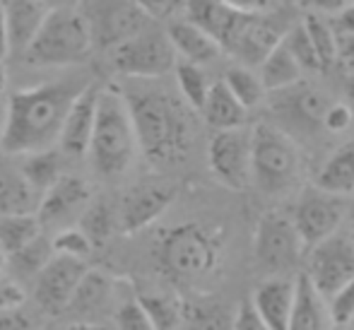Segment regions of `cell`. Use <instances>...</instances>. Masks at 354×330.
I'll list each match as a JSON object with an SVG mask.
<instances>
[{
  "label": "cell",
  "instance_id": "11a10c76",
  "mask_svg": "<svg viewBox=\"0 0 354 330\" xmlns=\"http://www.w3.org/2000/svg\"><path fill=\"white\" fill-rule=\"evenodd\" d=\"M8 89V68H5V61H0V94Z\"/></svg>",
  "mask_w": 354,
  "mask_h": 330
},
{
  "label": "cell",
  "instance_id": "836d02e7",
  "mask_svg": "<svg viewBox=\"0 0 354 330\" xmlns=\"http://www.w3.org/2000/svg\"><path fill=\"white\" fill-rule=\"evenodd\" d=\"M174 73H176V84H178V92H181V99L193 111H201L212 84L207 73L203 70V66H196V63H188V61H176Z\"/></svg>",
  "mask_w": 354,
  "mask_h": 330
},
{
  "label": "cell",
  "instance_id": "1f68e13d",
  "mask_svg": "<svg viewBox=\"0 0 354 330\" xmlns=\"http://www.w3.org/2000/svg\"><path fill=\"white\" fill-rule=\"evenodd\" d=\"M224 84H227L229 92H232L234 97H236L239 102L248 109V111L256 109V107H261L263 99H266V94H268L261 75H258L253 68L241 66V63L227 70V75H224Z\"/></svg>",
  "mask_w": 354,
  "mask_h": 330
},
{
  "label": "cell",
  "instance_id": "484cf974",
  "mask_svg": "<svg viewBox=\"0 0 354 330\" xmlns=\"http://www.w3.org/2000/svg\"><path fill=\"white\" fill-rule=\"evenodd\" d=\"M236 15L239 12H234L224 0H186V8H183V17L205 29L210 37L217 39L219 46L232 29Z\"/></svg>",
  "mask_w": 354,
  "mask_h": 330
},
{
  "label": "cell",
  "instance_id": "d6a6232c",
  "mask_svg": "<svg viewBox=\"0 0 354 330\" xmlns=\"http://www.w3.org/2000/svg\"><path fill=\"white\" fill-rule=\"evenodd\" d=\"M80 229L92 241V246L106 244L109 237L118 229V212L106 203H89L80 214Z\"/></svg>",
  "mask_w": 354,
  "mask_h": 330
},
{
  "label": "cell",
  "instance_id": "681fc988",
  "mask_svg": "<svg viewBox=\"0 0 354 330\" xmlns=\"http://www.w3.org/2000/svg\"><path fill=\"white\" fill-rule=\"evenodd\" d=\"M299 3L304 5V8L308 10V12L313 15H323V17H333V15L337 12V10L345 8L350 0H299Z\"/></svg>",
  "mask_w": 354,
  "mask_h": 330
},
{
  "label": "cell",
  "instance_id": "ee69618b",
  "mask_svg": "<svg viewBox=\"0 0 354 330\" xmlns=\"http://www.w3.org/2000/svg\"><path fill=\"white\" fill-rule=\"evenodd\" d=\"M0 330H34V321L19 306L0 309Z\"/></svg>",
  "mask_w": 354,
  "mask_h": 330
},
{
  "label": "cell",
  "instance_id": "91938a15",
  "mask_svg": "<svg viewBox=\"0 0 354 330\" xmlns=\"http://www.w3.org/2000/svg\"><path fill=\"white\" fill-rule=\"evenodd\" d=\"M0 3H5V0H0Z\"/></svg>",
  "mask_w": 354,
  "mask_h": 330
},
{
  "label": "cell",
  "instance_id": "8d00e7d4",
  "mask_svg": "<svg viewBox=\"0 0 354 330\" xmlns=\"http://www.w3.org/2000/svg\"><path fill=\"white\" fill-rule=\"evenodd\" d=\"M51 256H53L51 241H46V239H44V234H41V237H37L32 244L22 246L19 251L10 253L8 263H12V268L17 270V273L37 277V273L48 263V258H51Z\"/></svg>",
  "mask_w": 354,
  "mask_h": 330
},
{
  "label": "cell",
  "instance_id": "e575fe53",
  "mask_svg": "<svg viewBox=\"0 0 354 330\" xmlns=\"http://www.w3.org/2000/svg\"><path fill=\"white\" fill-rule=\"evenodd\" d=\"M304 29H306L308 39H311V46L316 51L318 61H321L323 70H328L335 63V48H337V34L333 29L330 19L323 17V15H313L308 12L301 19Z\"/></svg>",
  "mask_w": 354,
  "mask_h": 330
},
{
  "label": "cell",
  "instance_id": "7a4b0ae2",
  "mask_svg": "<svg viewBox=\"0 0 354 330\" xmlns=\"http://www.w3.org/2000/svg\"><path fill=\"white\" fill-rule=\"evenodd\" d=\"M84 84L46 82L19 89L10 97L0 145L8 154H27L58 145L68 107Z\"/></svg>",
  "mask_w": 354,
  "mask_h": 330
},
{
  "label": "cell",
  "instance_id": "6da1fadb",
  "mask_svg": "<svg viewBox=\"0 0 354 330\" xmlns=\"http://www.w3.org/2000/svg\"><path fill=\"white\" fill-rule=\"evenodd\" d=\"M123 97L145 157L159 167L183 162L196 138L191 107L167 89H131Z\"/></svg>",
  "mask_w": 354,
  "mask_h": 330
},
{
  "label": "cell",
  "instance_id": "44dd1931",
  "mask_svg": "<svg viewBox=\"0 0 354 330\" xmlns=\"http://www.w3.org/2000/svg\"><path fill=\"white\" fill-rule=\"evenodd\" d=\"M251 304L270 330H287L294 304V279L287 275H272L253 292Z\"/></svg>",
  "mask_w": 354,
  "mask_h": 330
},
{
  "label": "cell",
  "instance_id": "5bb4252c",
  "mask_svg": "<svg viewBox=\"0 0 354 330\" xmlns=\"http://www.w3.org/2000/svg\"><path fill=\"white\" fill-rule=\"evenodd\" d=\"M87 273V265L80 258L71 256H58L53 253L48 263L37 273V282H34V299H37L39 309L48 316L63 313L68 302L73 299L75 289H77L82 275Z\"/></svg>",
  "mask_w": 354,
  "mask_h": 330
},
{
  "label": "cell",
  "instance_id": "2e32d148",
  "mask_svg": "<svg viewBox=\"0 0 354 330\" xmlns=\"http://www.w3.org/2000/svg\"><path fill=\"white\" fill-rule=\"evenodd\" d=\"M92 200V188L84 178L73 176V174H63L51 188L41 193L37 208V217L41 227H58V224H68Z\"/></svg>",
  "mask_w": 354,
  "mask_h": 330
},
{
  "label": "cell",
  "instance_id": "7dc6e473",
  "mask_svg": "<svg viewBox=\"0 0 354 330\" xmlns=\"http://www.w3.org/2000/svg\"><path fill=\"white\" fill-rule=\"evenodd\" d=\"M24 304V289L12 279H0V309L22 306Z\"/></svg>",
  "mask_w": 354,
  "mask_h": 330
},
{
  "label": "cell",
  "instance_id": "e0dca14e",
  "mask_svg": "<svg viewBox=\"0 0 354 330\" xmlns=\"http://www.w3.org/2000/svg\"><path fill=\"white\" fill-rule=\"evenodd\" d=\"M99 84L89 82L77 92L68 113L63 118L61 135H58V147L66 157H84L89 149V140L94 131V118H97V102H99Z\"/></svg>",
  "mask_w": 354,
  "mask_h": 330
},
{
  "label": "cell",
  "instance_id": "b9f144b4",
  "mask_svg": "<svg viewBox=\"0 0 354 330\" xmlns=\"http://www.w3.org/2000/svg\"><path fill=\"white\" fill-rule=\"evenodd\" d=\"M152 22H171L183 15L186 0H133Z\"/></svg>",
  "mask_w": 354,
  "mask_h": 330
},
{
  "label": "cell",
  "instance_id": "ab89813d",
  "mask_svg": "<svg viewBox=\"0 0 354 330\" xmlns=\"http://www.w3.org/2000/svg\"><path fill=\"white\" fill-rule=\"evenodd\" d=\"M113 323H116V330H154L152 321H149L147 311L142 309L138 297L123 299L121 304H116Z\"/></svg>",
  "mask_w": 354,
  "mask_h": 330
},
{
  "label": "cell",
  "instance_id": "83f0119b",
  "mask_svg": "<svg viewBox=\"0 0 354 330\" xmlns=\"http://www.w3.org/2000/svg\"><path fill=\"white\" fill-rule=\"evenodd\" d=\"M19 157H22L19 172L24 174V178H27L39 193L51 188L53 183L63 176V152L61 149L46 147V149H37V152L19 154Z\"/></svg>",
  "mask_w": 354,
  "mask_h": 330
},
{
  "label": "cell",
  "instance_id": "cb8c5ba5",
  "mask_svg": "<svg viewBox=\"0 0 354 330\" xmlns=\"http://www.w3.org/2000/svg\"><path fill=\"white\" fill-rule=\"evenodd\" d=\"M201 113L205 116L207 126L214 131H229V128H241L246 126L248 109L229 92V87L224 84V80L210 84L205 102H203Z\"/></svg>",
  "mask_w": 354,
  "mask_h": 330
},
{
  "label": "cell",
  "instance_id": "7c38bea8",
  "mask_svg": "<svg viewBox=\"0 0 354 330\" xmlns=\"http://www.w3.org/2000/svg\"><path fill=\"white\" fill-rule=\"evenodd\" d=\"M207 162L222 186L243 191L251 183V131L246 126L217 131L207 147Z\"/></svg>",
  "mask_w": 354,
  "mask_h": 330
},
{
  "label": "cell",
  "instance_id": "f1b7e54d",
  "mask_svg": "<svg viewBox=\"0 0 354 330\" xmlns=\"http://www.w3.org/2000/svg\"><path fill=\"white\" fill-rule=\"evenodd\" d=\"M330 102L333 99L323 94L321 89L306 87L287 99L284 111L299 128H323V116H326V109L330 107Z\"/></svg>",
  "mask_w": 354,
  "mask_h": 330
},
{
  "label": "cell",
  "instance_id": "9c48e42d",
  "mask_svg": "<svg viewBox=\"0 0 354 330\" xmlns=\"http://www.w3.org/2000/svg\"><path fill=\"white\" fill-rule=\"evenodd\" d=\"M77 10L87 22L92 44L109 51L152 24L133 0H82Z\"/></svg>",
  "mask_w": 354,
  "mask_h": 330
},
{
  "label": "cell",
  "instance_id": "680465c9",
  "mask_svg": "<svg viewBox=\"0 0 354 330\" xmlns=\"http://www.w3.org/2000/svg\"><path fill=\"white\" fill-rule=\"evenodd\" d=\"M347 328H350V330H354V316L350 318V321H347Z\"/></svg>",
  "mask_w": 354,
  "mask_h": 330
},
{
  "label": "cell",
  "instance_id": "ba28073f",
  "mask_svg": "<svg viewBox=\"0 0 354 330\" xmlns=\"http://www.w3.org/2000/svg\"><path fill=\"white\" fill-rule=\"evenodd\" d=\"M113 68L133 80H157L171 73L176 66V51L169 42L167 32L154 29L152 24L111 48Z\"/></svg>",
  "mask_w": 354,
  "mask_h": 330
},
{
  "label": "cell",
  "instance_id": "4316f807",
  "mask_svg": "<svg viewBox=\"0 0 354 330\" xmlns=\"http://www.w3.org/2000/svg\"><path fill=\"white\" fill-rule=\"evenodd\" d=\"M316 186L335 196H350L354 193V143L337 147L316 176Z\"/></svg>",
  "mask_w": 354,
  "mask_h": 330
},
{
  "label": "cell",
  "instance_id": "f546056e",
  "mask_svg": "<svg viewBox=\"0 0 354 330\" xmlns=\"http://www.w3.org/2000/svg\"><path fill=\"white\" fill-rule=\"evenodd\" d=\"M138 299L147 311L154 330H178L186 321V304L178 297L164 292H142Z\"/></svg>",
  "mask_w": 354,
  "mask_h": 330
},
{
  "label": "cell",
  "instance_id": "7bdbcfd3",
  "mask_svg": "<svg viewBox=\"0 0 354 330\" xmlns=\"http://www.w3.org/2000/svg\"><path fill=\"white\" fill-rule=\"evenodd\" d=\"M354 123V113L345 102H330L323 116V128L328 133H345Z\"/></svg>",
  "mask_w": 354,
  "mask_h": 330
},
{
  "label": "cell",
  "instance_id": "ffe728a7",
  "mask_svg": "<svg viewBox=\"0 0 354 330\" xmlns=\"http://www.w3.org/2000/svg\"><path fill=\"white\" fill-rule=\"evenodd\" d=\"M167 37L171 42L174 51H176L178 61L196 63V66H210L222 56V46L214 37L201 29L198 24L188 22L186 17H176L169 22Z\"/></svg>",
  "mask_w": 354,
  "mask_h": 330
},
{
  "label": "cell",
  "instance_id": "6f0895ef",
  "mask_svg": "<svg viewBox=\"0 0 354 330\" xmlns=\"http://www.w3.org/2000/svg\"><path fill=\"white\" fill-rule=\"evenodd\" d=\"M5 265H8V256H5V253L0 251V273L5 270Z\"/></svg>",
  "mask_w": 354,
  "mask_h": 330
},
{
  "label": "cell",
  "instance_id": "30bf717a",
  "mask_svg": "<svg viewBox=\"0 0 354 330\" xmlns=\"http://www.w3.org/2000/svg\"><path fill=\"white\" fill-rule=\"evenodd\" d=\"M289 27L292 24H284L280 17L270 15V10L258 15L239 12L229 34L224 37L222 51L234 56L241 66L258 68L263 58L282 42Z\"/></svg>",
  "mask_w": 354,
  "mask_h": 330
},
{
  "label": "cell",
  "instance_id": "7402d4cb",
  "mask_svg": "<svg viewBox=\"0 0 354 330\" xmlns=\"http://www.w3.org/2000/svg\"><path fill=\"white\" fill-rule=\"evenodd\" d=\"M41 193L24 178L19 167L0 162V214H37Z\"/></svg>",
  "mask_w": 354,
  "mask_h": 330
},
{
  "label": "cell",
  "instance_id": "bcb514c9",
  "mask_svg": "<svg viewBox=\"0 0 354 330\" xmlns=\"http://www.w3.org/2000/svg\"><path fill=\"white\" fill-rule=\"evenodd\" d=\"M333 66L342 68L347 75L354 73V34H345V37H337L335 63H333Z\"/></svg>",
  "mask_w": 354,
  "mask_h": 330
},
{
  "label": "cell",
  "instance_id": "816d5d0a",
  "mask_svg": "<svg viewBox=\"0 0 354 330\" xmlns=\"http://www.w3.org/2000/svg\"><path fill=\"white\" fill-rule=\"evenodd\" d=\"M63 330H116V328H109L104 321H73Z\"/></svg>",
  "mask_w": 354,
  "mask_h": 330
},
{
  "label": "cell",
  "instance_id": "ac0fdd59",
  "mask_svg": "<svg viewBox=\"0 0 354 330\" xmlns=\"http://www.w3.org/2000/svg\"><path fill=\"white\" fill-rule=\"evenodd\" d=\"M116 292L118 284L111 275L87 268L63 313H71L73 321H104L116 304Z\"/></svg>",
  "mask_w": 354,
  "mask_h": 330
},
{
  "label": "cell",
  "instance_id": "9f6ffc18",
  "mask_svg": "<svg viewBox=\"0 0 354 330\" xmlns=\"http://www.w3.org/2000/svg\"><path fill=\"white\" fill-rule=\"evenodd\" d=\"M345 219H347V227H350V234H352V237H354V203H350V205H347Z\"/></svg>",
  "mask_w": 354,
  "mask_h": 330
},
{
  "label": "cell",
  "instance_id": "5b68a950",
  "mask_svg": "<svg viewBox=\"0 0 354 330\" xmlns=\"http://www.w3.org/2000/svg\"><path fill=\"white\" fill-rule=\"evenodd\" d=\"M222 241L203 224L188 222L169 229L157 248L162 270L176 282H201L217 270Z\"/></svg>",
  "mask_w": 354,
  "mask_h": 330
},
{
  "label": "cell",
  "instance_id": "f907efd6",
  "mask_svg": "<svg viewBox=\"0 0 354 330\" xmlns=\"http://www.w3.org/2000/svg\"><path fill=\"white\" fill-rule=\"evenodd\" d=\"M234 12H243V15H258V12H268L272 10L275 0H224Z\"/></svg>",
  "mask_w": 354,
  "mask_h": 330
},
{
  "label": "cell",
  "instance_id": "8fae6325",
  "mask_svg": "<svg viewBox=\"0 0 354 330\" xmlns=\"http://www.w3.org/2000/svg\"><path fill=\"white\" fill-rule=\"evenodd\" d=\"M323 299H330L342 284L354 277V237L340 232L308 248V268L304 273Z\"/></svg>",
  "mask_w": 354,
  "mask_h": 330
},
{
  "label": "cell",
  "instance_id": "603a6c76",
  "mask_svg": "<svg viewBox=\"0 0 354 330\" xmlns=\"http://www.w3.org/2000/svg\"><path fill=\"white\" fill-rule=\"evenodd\" d=\"M328 318L330 313H328L326 299L313 289L306 275L294 279V304L287 330H326Z\"/></svg>",
  "mask_w": 354,
  "mask_h": 330
},
{
  "label": "cell",
  "instance_id": "60d3db41",
  "mask_svg": "<svg viewBox=\"0 0 354 330\" xmlns=\"http://www.w3.org/2000/svg\"><path fill=\"white\" fill-rule=\"evenodd\" d=\"M328 313L335 326H347V321L354 316V277L347 284H342L330 299H328Z\"/></svg>",
  "mask_w": 354,
  "mask_h": 330
},
{
  "label": "cell",
  "instance_id": "4fadbf2b",
  "mask_svg": "<svg viewBox=\"0 0 354 330\" xmlns=\"http://www.w3.org/2000/svg\"><path fill=\"white\" fill-rule=\"evenodd\" d=\"M347 203L342 196L328 193L323 188H306L299 196L297 208L292 212V222L301 237L304 246L311 248L313 244L323 241L326 237L335 234L345 222Z\"/></svg>",
  "mask_w": 354,
  "mask_h": 330
},
{
  "label": "cell",
  "instance_id": "277c9868",
  "mask_svg": "<svg viewBox=\"0 0 354 330\" xmlns=\"http://www.w3.org/2000/svg\"><path fill=\"white\" fill-rule=\"evenodd\" d=\"M92 48V34L82 12L73 5H56L48 10L22 58L34 68H71L87 61Z\"/></svg>",
  "mask_w": 354,
  "mask_h": 330
},
{
  "label": "cell",
  "instance_id": "f6af8a7d",
  "mask_svg": "<svg viewBox=\"0 0 354 330\" xmlns=\"http://www.w3.org/2000/svg\"><path fill=\"white\" fill-rule=\"evenodd\" d=\"M232 330H270L263 323V318L256 313L253 304H241L239 311L234 313V326Z\"/></svg>",
  "mask_w": 354,
  "mask_h": 330
},
{
  "label": "cell",
  "instance_id": "3957f363",
  "mask_svg": "<svg viewBox=\"0 0 354 330\" xmlns=\"http://www.w3.org/2000/svg\"><path fill=\"white\" fill-rule=\"evenodd\" d=\"M87 154L92 169L102 178H118L131 169L138 154V138L123 89L111 84L99 89L97 118Z\"/></svg>",
  "mask_w": 354,
  "mask_h": 330
},
{
  "label": "cell",
  "instance_id": "f5cc1de1",
  "mask_svg": "<svg viewBox=\"0 0 354 330\" xmlns=\"http://www.w3.org/2000/svg\"><path fill=\"white\" fill-rule=\"evenodd\" d=\"M10 56V48H8V32H5V10L3 3H0V61Z\"/></svg>",
  "mask_w": 354,
  "mask_h": 330
},
{
  "label": "cell",
  "instance_id": "f35d334b",
  "mask_svg": "<svg viewBox=\"0 0 354 330\" xmlns=\"http://www.w3.org/2000/svg\"><path fill=\"white\" fill-rule=\"evenodd\" d=\"M51 248L58 256H71V258L84 261V258L92 253L94 246H92V241L84 237V232L80 227H66L51 239Z\"/></svg>",
  "mask_w": 354,
  "mask_h": 330
},
{
  "label": "cell",
  "instance_id": "db71d44e",
  "mask_svg": "<svg viewBox=\"0 0 354 330\" xmlns=\"http://www.w3.org/2000/svg\"><path fill=\"white\" fill-rule=\"evenodd\" d=\"M345 92H347V107L352 109V113H354V73L347 75V87H345Z\"/></svg>",
  "mask_w": 354,
  "mask_h": 330
},
{
  "label": "cell",
  "instance_id": "c3c4849f",
  "mask_svg": "<svg viewBox=\"0 0 354 330\" xmlns=\"http://www.w3.org/2000/svg\"><path fill=\"white\" fill-rule=\"evenodd\" d=\"M335 29L337 37H345V34H354V3H347L342 10H337L333 17H328Z\"/></svg>",
  "mask_w": 354,
  "mask_h": 330
},
{
  "label": "cell",
  "instance_id": "d4e9b609",
  "mask_svg": "<svg viewBox=\"0 0 354 330\" xmlns=\"http://www.w3.org/2000/svg\"><path fill=\"white\" fill-rule=\"evenodd\" d=\"M258 75H261L263 84L268 92H284L289 87H297L301 82L304 70L297 63V58L289 53V48L280 42L258 66Z\"/></svg>",
  "mask_w": 354,
  "mask_h": 330
},
{
  "label": "cell",
  "instance_id": "8992f818",
  "mask_svg": "<svg viewBox=\"0 0 354 330\" xmlns=\"http://www.w3.org/2000/svg\"><path fill=\"white\" fill-rule=\"evenodd\" d=\"M301 178V154L282 128L258 123L251 128V183L266 196H284Z\"/></svg>",
  "mask_w": 354,
  "mask_h": 330
},
{
  "label": "cell",
  "instance_id": "74e56055",
  "mask_svg": "<svg viewBox=\"0 0 354 330\" xmlns=\"http://www.w3.org/2000/svg\"><path fill=\"white\" fill-rule=\"evenodd\" d=\"M282 44L289 48V53L297 58V63L301 66L304 73H321L323 70L321 61H318L316 51H313V46H311V39H308V34L301 22L292 24V27L284 32Z\"/></svg>",
  "mask_w": 354,
  "mask_h": 330
},
{
  "label": "cell",
  "instance_id": "d6986e66",
  "mask_svg": "<svg viewBox=\"0 0 354 330\" xmlns=\"http://www.w3.org/2000/svg\"><path fill=\"white\" fill-rule=\"evenodd\" d=\"M3 10L10 56H22L32 39L37 37L51 5L46 0H5Z\"/></svg>",
  "mask_w": 354,
  "mask_h": 330
},
{
  "label": "cell",
  "instance_id": "52a82bcc",
  "mask_svg": "<svg viewBox=\"0 0 354 330\" xmlns=\"http://www.w3.org/2000/svg\"><path fill=\"white\" fill-rule=\"evenodd\" d=\"M304 251L306 246L294 227L292 214L277 210L261 214L253 234V258L258 268L268 275H287L299 265Z\"/></svg>",
  "mask_w": 354,
  "mask_h": 330
},
{
  "label": "cell",
  "instance_id": "d590c367",
  "mask_svg": "<svg viewBox=\"0 0 354 330\" xmlns=\"http://www.w3.org/2000/svg\"><path fill=\"white\" fill-rule=\"evenodd\" d=\"M193 330H232L234 313L227 311V306L214 302L186 304V321Z\"/></svg>",
  "mask_w": 354,
  "mask_h": 330
},
{
  "label": "cell",
  "instance_id": "4dcf8cb0",
  "mask_svg": "<svg viewBox=\"0 0 354 330\" xmlns=\"http://www.w3.org/2000/svg\"><path fill=\"white\" fill-rule=\"evenodd\" d=\"M44 234L37 214H0V251L5 256L19 251Z\"/></svg>",
  "mask_w": 354,
  "mask_h": 330
},
{
  "label": "cell",
  "instance_id": "9a60e30c",
  "mask_svg": "<svg viewBox=\"0 0 354 330\" xmlns=\"http://www.w3.org/2000/svg\"><path fill=\"white\" fill-rule=\"evenodd\" d=\"M176 198V186L164 181H145L140 186H133L123 196L118 212V227L126 234L142 232L152 222H157L169 205Z\"/></svg>",
  "mask_w": 354,
  "mask_h": 330
}]
</instances>
